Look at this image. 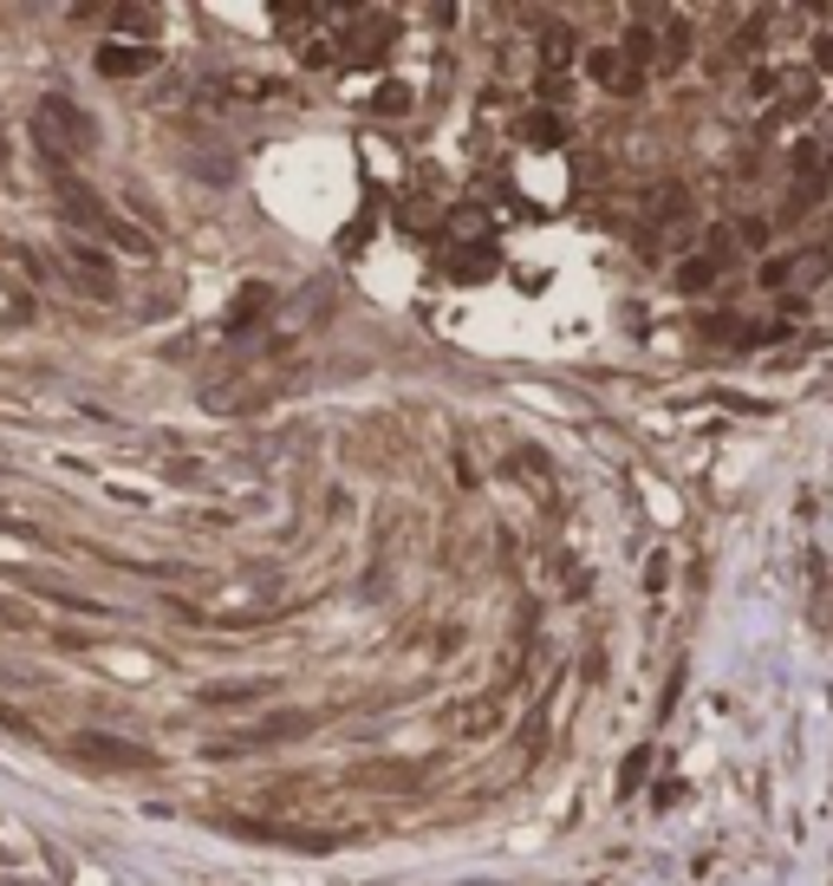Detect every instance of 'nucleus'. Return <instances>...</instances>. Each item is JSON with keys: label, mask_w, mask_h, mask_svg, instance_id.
Returning a JSON list of instances; mask_svg holds the SVG:
<instances>
[{"label": "nucleus", "mask_w": 833, "mask_h": 886, "mask_svg": "<svg viewBox=\"0 0 833 886\" xmlns=\"http://www.w3.org/2000/svg\"><path fill=\"white\" fill-rule=\"evenodd\" d=\"M40 144L46 150H91V118H85L72 98L46 91V98H40Z\"/></svg>", "instance_id": "f257e3e1"}, {"label": "nucleus", "mask_w": 833, "mask_h": 886, "mask_svg": "<svg viewBox=\"0 0 833 886\" xmlns=\"http://www.w3.org/2000/svg\"><path fill=\"white\" fill-rule=\"evenodd\" d=\"M833 274V255L827 248H808V255H794V261H762V288L775 294H808V288H821Z\"/></svg>", "instance_id": "f03ea898"}, {"label": "nucleus", "mask_w": 833, "mask_h": 886, "mask_svg": "<svg viewBox=\"0 0 833 886\" xmlns=\"http://www.w3.org/2000/svg\"><path fill=\"white\" fill-rule=\"evenodd\" d=\"M72 756H85V763H98V769H156V749L125 743V737H98V731H78V737H72Z\"/></svg>", "instance_id": "7ed1b4c3"}, {"label": "nucleus", "mask_w": 833, "mask_h": 886, "mask_svg": "<svg viewBox=\"0 0 833 886\" xmlns=\"http://www.w3.org/2000/svg\"><path fill=\"white\" fill-rule=\"evenodd\" d=\"M385 46H391V20H351L346 33H339V60H351V66L358 60H378Z\"/></svg>", "instance_id": "20e7f679"}, {"label": "nucleus", "mask_w": 833, "mask_h": 886, "mask_svg": "<svg viewBox=\"0 0 833 886\" xmlns=\"http://www.w3.org/2000/svg\"><path fill=\"white\" fill-rule=\"evenodd\" d=\"M788 91H781V105H775V118L768 125H788V118H808V111H821V78L814 73H794V78H781Z\"/></svg>", "instance_id": "39448f33"}, {"label": "nucleus", "mask_w": 833, "mask_h": 886, "mask_svg": "<svg viewBox=\"0 0 833 886\" xmlns=\"http://www.w3.org/2000/svg\"><path fill=\"white\" fill-rule=\"evenodd\" d=\"M515 138H521L528 150H560V144H566V118H560V111H548V105H534V111L515 125Z\"/></svg>", "instance_id": "423d86ee"}, {"label": "nucleus", "mask_w": 833, "mask_h": 886, "mask_svg": "<svg viewBox=\"0 0 833 886\" xmlns=\"http://www.w3.org/2000/svg\"><path fill=\"white\" fill-rule=\"evenodd\" d=\"M156 66V46H98V73L105 78H143Z\"/></svg>", "instance_id": "0eeeda50"}, {"label": "nucleus", "mask_w": 833, "mask_h": 886, "mask_svg": "<svg viewBox=\"0 0 833 886\" xmlns=\"http://www.w3.org/2000/svg\"><path fill=\"white\" fill-rule=\"evenodd\" d=\"M268 698V678H221V684H203L208 711H228V704H261Z\"/></svg>", "instance_id": "6e6552de"}, {"label": "nucleus", "mask_w": 833, "mask_h": 886, "mask_svg": "<svg viewBox=\"0 0 833 886\" xmlns=\"http://www.w3.org/2000/svg\"><path fill=\"white\" fill-rule=\"evenodd\" d=\"M351 782H365V789H416L423 769H416V763H358Z\"/></svg>", "instance_id": "1a4fd4ad"}, {"label": "nucleus", "mask_w": 833, "mask_h": 886, "mask_svg": "<svg viewBox=\"0 0 833 886\" xmlns=\"http://www.w3.org/2000/svg\"><path fill=\"white\" fill-rule=\"evenodd\" d=\"M66 255H72V274H85V281H91V294H111V288H118L111 261H105V255H98L91 241H72Z\"/></svg>", "instance_id": "9d476101"}, {"label": "nucleus", "mask_w": 833, "mask_h": 886, "mask_svg": "<svg viewBox=\"0 0 833 886\" xmlns=\"http://www.w3.org/2000/svg\"><path fill=\"white\" fill-rule=\"evenodd\" d=\"M723 274H729L723 261H710V255H684V261H678V294H710Z\"/></svg>", "instance_id": "9b49d317"}, {"label": "nucleus", "mask_w": 833, "mask_h": 886, "mask_svg": "<svg viewBox=\"0 0 833 886\" xmlns=\"http://www.w3.org/2000/svg\"><path fill=\"white\" fill-rule=\"evenodd\" d=\"M619 60L631 66V73H645V66L658 60V33H651L645 20H631V26H625V40H619Z\"/></svg>", "instance_id": "f8f14e48"}, {"label": "nucleus", "mask_w": 833, "mask_h": 886, "mask_svg": "<svg viewBox=\"0 0 833 886\" xmlns=\"http://www.w3.org/2000/svg\"><path fill=\"white\" fill-rule=\"evenodd\" d=\"M268 306H274V288H261V281H248V288H241V300L228 306V333H241V326H255V320H261Z\"/></svg>", "instance_id": "ddd939ff"}, {"label": "nucleus", "mask_w": 833, "mask_h": 886, "mask_svg": "<svg viewBox=\"0 0 833 886\" xmlns=\"http://www.w3.org/2000/svg\"><path fill=\"white\" fill-rule=\"evenodd\" d=\"M691 20H664V40H658V60H664V66H671V73H678V66H684V60H691Z\"/></svg>", "instance_id": "4468645a"}, {"label": "nucleus", "mask_w": 833, "mask_h": 886, "mask_svg": "<svg viewBox=\"0 0 833 886\" xmlns=\"http://www.w3.org/2000/svg\"><path fill=\"white\" fill-rule=\"evenodd\" d=\"M586 78H593V85H606V91H619V78H625L619 46H593V53H586Z\"/></svg>", "instance_id": "2eb2a0df"}, {"label": "nucleus", "mask_w": 833, "mask_h": 886, "mask_svg": "<svg viewBox=\"0 0 833 886\" xmlns=\"http://www.w3.org/2000/svg\"><path fill=\"white\" fill-rule=\"evenodd\" d=\"M488 268H495V248H456V255H450V274H456V281H483Z\"/></svg>", "instance_id": "dca6fc26"}, {"label": "nucleus", "mask_w": 833, "mask_h": 886, "mask_svg": "<svg viewBox=\"0 0 833 886\" xmlns=\"http://www.w3.org/2000/svg\"><path fill=\"white\" fill-rule=\"evenodd\" d=\"M573 53H580V40H573L566 26H554V33H548V73H566V66H573Z\"/></svg>", "instance_id": "f3484780"}, {"label": "nucleus", "mask_w": 833, "mask_h": 886, "mask_svg": "<svg viewBox=\"0 0 833 886\" xmlns=\"http://www.w3.org/2000/svg\"><path fill=\"white\" fill-rule=\"evenodd\" d=\"M111 20H118L125 33H138V40H150V33H156V13H150V7H118Z\"/></svg>", "instance_id": "a211bd4d"}, {"label": "nucleus", "mask_w": 833, "mask_h": 886, "mask_svg": "<svg viewBox=\"0 0 833 886\" xmlns=\"http://www.w3.org/2000/svg\"><path fill=\"white\" fill-rule=\"evenodd\" d=\"M645 769H651V749H631V756L619 763V796H631V789L645 782Z\"/></svg>", "instance_id": "6ab92c4d"}, {"label": "nucleus", "mask_w": 833, "mask_h": 886, "mask_svg": "<svg viewBox=\"0 0 833 886\" xmlns=\"http://www.w3.org/2000/svg\"><path fill=\"white\" fill-rule=\"evenodd\" d=\"M371 111H378V118H404V111H411V91H404V85H385V91L371 98Z\"/></svg>", "instance_id": "aec40b11"}, {"label": "nucleus", "mask_w": 833, "mask_h": 886, "mask_svg": "<svg viewBox=\"0 0 833 886\" xmlns=\"http://www.w3.org/2000/svg\"><path fill=\"white\" fill-rule=\"evenodd\" d=\"M566 91H573V78H566V73H541V98H548V111L566 105Z\"/></svg>", "instance_id": "412c9836"}, {"label": "nucleus", "mask_w": 833, "mask_h": 886, "mask_svg": "<svg viewBox=\"0 0 833 886\" xmlns=\"http://www.w3.org/2000/svg\"><path fill=\"white\" fill-rule=\"evenodd\" d=\"M736 235H743V248H768V222H743Z\"/></svg>", "instance_id": "4be33fe9"}, {"label": "nucleus", "mask_w": 833, "mask_h": 886, "mask_svg": "<svg viewBox=\"0 0 833 886\" xmlns=\"http://www.w3.org/2000/svg\"><path fill=\"white\" fill-rule=\"evenodd\" d=\"M814 66L833 73V33H814Z\"/></svg>", "instance_id": "5701e85b"}]
</instances>
